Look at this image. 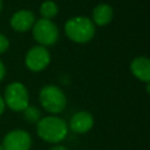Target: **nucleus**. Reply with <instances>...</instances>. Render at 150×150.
Here are the masks:
<instances>
[{"instance_id":"obj_17","label":"nucleus","mask_w":150,"mask_h":150,"mask_svg":"<svg viewBox=\"0 0 150 150\" xmlns=\"http://www.w3.org/2000/svg\"><path fill=\"white\" fill-rule=\"evenodd\" d=\"M49 150H69V149L66 148V146H63V145H55V146L50 148Z\"/></svg>"},{"instance_id":"obj_9","label":"nucleus","mask_w":150,"mask_h":150,"mask_svg":"<svg viewBox=\"0 0 150 150\" xmlns=\"http://www.w3.org/2000/svg\"><path fill=\"white\" fill-rule=\"evenodd\" d=\"M94 127V117L90 112L81 110L75 112L69 121L68 128L76 134H86Z\"/></svg>"},{"instance_id":"obj_7","label":"nucleus","mask_w":150,"mask_h":150,"mask_svg":"<svg viewBox=\"0 0 150 150\" xmlns=\"http://www.w3.org/2000/svg\"><path fill=\"white\" fill-rule=\"evenodd\" d=\"M33 139L28 131L22 129H14L8 131L2 139L4 150H29Z\"/></svg>"},{"instance_id":"obj_1","label":"nucleus","mask_w":150,"mask_h":150,"mask_svg":"<svg viewBox=\"0 0 150 150\" xmlns=\"http://www.w3.org/2000/svg\"><path fill=\"white\" fill-rule=\"evenodd\" d=\"M68 131L69 128L67 122L56 115L41 117L40 121L36 123L38 136L47 143L57 144L62 142L63 139H66Z\"/></svg>"},{"instance_id":"obj_15","label":"nucleus","mask_w":150,"mask_h":150,"mask_svg":"<svg viewBox=\"0 0 150 150\" xmlns=\"http://www.w3.org/2000/svg\"><path fill=\"white\" fill-rule=\"evenodd\" d=\"M5 76H6V67H5L4 62L0 60V82L4 81Z\"/></svg>"},{"instance_id":"obj_2","label":"nucleus","mask_w":150,"mask_h":150,"mask_svg":"<svg viewBox=\"0 0 150 150\" xmlns=\"http://www.w3.org/2000/svg\"><path fill=\"white\" fill-rule=\"evenodd\" d=\"M96 33V26L90 18L87 16H73L64 23L66 36L76 43L89 42Z\"/></svg>"},{"instance_id":"obj_18","label":"nucleus","mask_w":150,"mask_h":150,"mask_svg":"<svg viewBox=\"0 0 150 150\" xmlns=\"http://www.w3.org/2000/svg\"><path fill=\"white\" fill-rule=\"evenodd\" d=\"M2 11V0H0V12Z\"/></svg>"},{"instance_id":"obj_13","label":"nucleus","mask_w":150,"mask_h":150,"mask_svg":"<svg viewBox=\"0 0 150 150\" xmlns=\"http://www.w3.org/2000/svg\"><path fill=\"white\" fill-rule=\"evenodd\" d=\"M21 112L23 114L25 121L28 122V123H38L40 121V118H41V111L35 105L28 104V107L25 108Z\"/></svg>"},{"instance_id":"obj_6","label":"nucleus","mask_w":150,"mask_h":150,"mask_svg":"<svg viewBox=\"0 0 150 150\" xmlns=\"http://www.w3.org/2000/svg\"><path fill=\"white\" fill-rule=\"evenodd\" d=\"M52 56L47 47L36 45L29 48L25 55V64L30 71H42L50 63Z\"/></svg>"},{"instance_id":"obj_11","label":"nucleus","mask_w":150,"mask_h":150,"mask_svg":"<svg viewBox=\"0 0 150 150\" xmlns=\"http://www.w3.org/2000/svg\"><path fill=\"white\" fill-rule=\"evenodd\" d=\"M114 18V9L109 4L102 2L94 7L91 12V21L95 26H107Z\"/></svg>"},{"instance_id":"obj_4","label":"nucleus","mask_w":150,"mask_h":150,"mask_svg":"<svg viewBox=\"0 0 150 150\" xmlns=\"http://www.w3.org/2000/svg\"><path fill=\"white\" fill-rule=\"evenodd\" d=\"M4 101L6 107L13 111H22L29 104V93L27 87L21 82L9 83L4 94Z\"/></svg>"},{"instance_id":"obj_3","label":"nucleus","mask_w":150,"mask_h":150,"mask_svg":"<svg viewBox=\"0 0 150 150\" xmlns=\"http://www.w3.org/2000/svg\"><path fill=\"white\" fill-rule=\"evenodd\" d=\"M41 107L52 115H57L66 109L67 97L63 90L54 84H46L39 93Z\"/></svg>"},{"instance_id":"obj_19","label":"nucleus","mask_w":150,"mask_h":150,"mask_svg":"<svg viewBox=\"0 0 150 150\" xmlns=\"http://www.w3.org/2000/svg\"><path fill=\"white\" fill-rule=\"evenodd\" d=\"M0 150H4V146H2V144L0 143Z\"/></svg>"},{"instance_id":"obj_8","label":"nucleus","mask_w":150,"mask_h":150,"mask_svg":"<svg viewBox=\"0 0 150 150\" xmlns=\"http://www.w3.org/2000/svg\"><path fill=\"white\" fill-rule=\"evenodd\" d=\"M35 15L32 11L28 9H20L13 13L9 20V25L13 30L18 33H25L29 29H32L34 22H35Z\"/></svg>"},{"instance_id":"obj_12","label":"nucleus","mask_w":150,"mask_h":150,"mask_svg":"<svg viewBox=\"0 0 150 150\" xmlns=\"http://www.w3.org/2000/svg\"><path fill=\"white\" fill-rule=\"evenodd\" d=\"M59 13V7L53 0H46L40 6V15L42 19L52 20Z\"/></svg>"},{"instance_id":"obj_14","label":"nucleus","mask_w":150,"mask_h":150,"mask_svg":"<svg viewBox=\"0 0 150 150\" xmlns=\"http://www.w3.org/2000/svg\"><path fill=\"white\" fill-rule=\"evenodd\" d=\"M9 47V40L6 35L0 33V54H4Z\"/></svg>"},{"instance_id":"obj_16","label":"nucleus","mask_w":150,"mask_h":150,"mask_svg":"<svg viewBox=\"0 0 150 150\" xmlns=\"http://www.w3.org/2000/svg\"><path fill=\"white\" fill-rule=\"evenodd\" d=\"M5 109H6V104H5V101H4L2 96L0 95V116H1L2 114H4Z\"/></svg>"},{"instance_id":"obj_5","label":"nucleus","mask_w":150,"mask_h":150,"mask_svg":"<svg viewBox=\"0 0 150 150\" xmlns=\"http://www.w3.org/2000/svg\"><path fill=\"white\" fill-rule=\"evenodd\" d=\"M32 34L34 40L38 42V45L43 47H49L55 45L60 35L57 26L52 20H47L42 18L35 20L32 27Z\"/></svg>"},{"instance_id":"obj_10","label":"nucleus","mask_w":150,"mask_h":150,"mask_svg":"<svg viewBox=\"0 0 150 150\" xmlns=\"http://www.w3.org/2000/svg\"><path fill=\"white\" fill-rule=\"evenodd\" d=\"M130 71L131 74L144 82L145 84L150 82V60L146 56H137L130 63Z\"/></svg>"}]
</instances>
